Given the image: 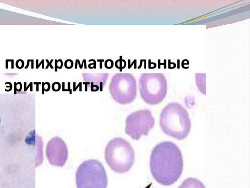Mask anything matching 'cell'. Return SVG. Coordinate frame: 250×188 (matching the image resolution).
<instances>
[{
    "label": "cell",
    "instance_id": "1",
    "mask_svg": "<svg viewBox=\"0 0 250 188\" xmlns=\"http://www.w3.org/2000/svg\"><path fill=\"white\" fill-rule=\"evenodd\" d=\"M152 176L161 185L169 186L176 182L183 168V160L179 147L170 141H164L153 149L150 158Z\"/></svg>",
    "mask_w": 250,
    "mask_h": 188
},
{
    "label": "cell",
    "instance_id": "2",
    "mask_svg": "<svg viewBox=\"0 0 250 188\" xmlns=\"http://www.w3.org/2000/svg\"><path fill=\"white\" fill-rule=\"evenodd\" d=\"M159 123L164 133L177 140L186 138L191 126L188 113L177 102L168 103L162 109Z\"/></svg>",
    "mask_w": 250,
    "mask_h": 188
},
{
    "label": "cell",
    "instance_id": "3",
    "mask_svg": "<svg viewBox=\"0 0 250 188\" xmlns=\"http://www.w3.org/2000/svg\"><path fill=\"white\" fill-rule=\"evenodd\" d=\"M106 163L117 173L128 172L135 161V152L130 143L125 139L116 137L107 143L104 153Z\"/></svg>",
    "mask_w": 250,
    "mask_h": 188
},
{
    "label": "cell",
    "instance_id": "4",
    "mask_svg": "<svg viewBox=\"0 0 250 188\" xmlns=\"http://www.w3.org/2000/svg\"><path fill=\"white\" fill-rule=\"evenodd\" d=\"M77 188H106L108 178L105 169L98 160L82 162L75 174Z\"/></svg>",
    "mask_w": 250,
    "mask_h": 188
},
{
    "label": "cell",
    "instance_id": "5",
    "mask_svg": "<svg viewBox=\"0 0 250 188\" xmlns=\"http://www.w3.org/2000/svg\"><path fill=\"white\" fill-rule=\"evenodd\" d=\"M139 90L144 102L156 105L161 103L166 95L167 81L163 73H142L139 79Z\"/></svg>",
    "mask_w": 250,
    "mask_h": 188
},
{
    "label": "cell",
    "instance_id": "6",
    "mask_svg": "<svg viewBox=\"0 0 250 188\" xmlns=\"http://www.w3.org/2000/svg\"><path fill=\"white\" fill-rule=\"evenodd\" d=\"M109 90L116 102L123 105L130 103L135 100L137 95L135 78L131 73H116L111 79Z\"/></svg>",
    "mask_w": 250,
    "mask_h": 188
},
{
    "label": "cell",
    "instance_id": "7",
    "mask_svg": "<svg viewBox=\"0 0 250 188\" xmlns=\"http://www.w3.org/2000/svg\"><path fill=\"white\" fill-rule=\"evenodd\" d=\"M155 120L150 110L144 109L132 112L125 120V133L132 139L138 140L146 136L154 127Z\"/></svg>",
    "mask_w": 250,
    "mask_h": 188
},
{
    "label": "cell",
    "instance_id": "8",
    "mask_svg": "<svg viewBox=\"0 0 250 188\" xmlns=\"http://www.w3.org/2000/svg\"><path fill=\"white\" fill-rule=\"evenodd\" d=\"M48 156L52 165L63 166L68 159V150L64 141L56 137L50 141L48 147Z\"/></svg>",
    "mask_w": 250,
    "mask_h": 188
},
{
    "label": "cell",
    "instance_id": "9",
    "mask_svg": "<svg viewBox=\"0 0 250 188\" xmlns=\"http://www.w3.org/2000/svg\"><path fill=\"white\" fill-rule=\"evenodd\" d=\"M109 74L108 73H83L82 74V76L84 81L91 82L90 84L88 85L91 91H97L99 89L100 91H102V89L106 83Z\"/></svg>",
    "mask_w": 250,
    "mask_h": 188
},
{
    "label": "cell",
    "instance_id": "10",
    "mask_svg": "<svg viewBox=\"0 0 250 188\" xmlns=\"http://www.w3.org/2000/svg\"><path fill=\"white\" fill-rule=\"evenodd\" d=\"M178 188H205L203 183L194 178L184 180Z\"/></svg>",
    "mask_w": 250,
    "mask_h": 188
},
{
    "label": "cell",
    "instance_id": "11",
    "mask_svg": "<svg viewBox=\"0 0 250 188\" xmlns=\"http://www.w3.org/2000/svg\"><path fill=\"white\" fill-rule=\"evenodd\" d=\"M122 56H120V59L116 60L115 63V65L117 68L120 69V71H122V70L125 68L126 65V61L122 59Z\"/></svg>",
    "mask_w": 250,
    "mask_h": 188
},
{
    "label": "cell",
    "instance_id": "12",
    "mask_svg": "<svg viewBox=\"0 0 250 188\" xmlns=\"http://www.w3.org/2000/svg\"><path fill=\"white\" fill-rule=\"evenodd\" d=\"M63 65L62 60L59 59L55 60V71H57V68L61 69Z\"/></svg>",
    "mask_w": 250,
    "mask_h": 188
},
{
    "label": "cell",
    "instance_id": "13",
    "mask_svg": "<svg viewBox=\"0 0 250 188\" xmlns=\"http://www.w3.org/2000/svg\"><path fill=\"white\" fill-rule=\"evenodd\" d=\"M114 63L111 59H107L105 61L104 66L107 69H111L113 67Z\"/></svg>",
    "mask_w": 250,
    "mask_h": 188
},
{
    "label": "cell",
    "instance_id": "14",
    "mask_svg": "<svg viewBox=\"0 0 250 188\" xmlns=\"http://www.w3.org/2000/svg\"><path fill=\"white\" fill-rule=\"evenodd\" d=\"M73 66V62L71 59H67L64 62V66L67 69H70Z\"/></svg>",
    "mask_w": 250,
    "mask_h": 188
},
{
    "label": "cell",
    "instance_id": "15",
    "mask_svg": "<svg viewBox=\"0 0 250 188\" xmlns=\"http://www.w3.org/2000/svg\"><path fill=\"white\" fill-rule=\"evenodd\" d=\"M56 88H57V91H59L61 88V85L58 82H55L52 84V89L54 91L56 90Z\"/></svg>",
    "mask_w": 250,
    "mask_h": 188
},
{
    "label": "cell",
    "instance_id": "16",
    "mask_svg": "<svg viewBox=\"0 0 250 188\" xmlns=\"http://www.w3.org/2000/svg\"><path fill=\"white\" fill-rule=\"evenodd\" d=\"M97 61H99L100 62V67H99V68L100 69H101L102 68V62H104V60H103V59H100V60L98 59Z\"/></svg>",
    "mask_w": 250,
    "mask_h": 188
},
{
    "label": "cell",
    "instance_id": "17",
    "mask_svg": "<svg viewBox=\"0 0 250 188\" xmlns=\"http://www.w3.org/2000/svg\"><path fill=\"white\" fill-rule=\"evenodd\" d=\"M76 63H78V64H79V68H80V69H82V66H82V65H81L80 64V62H79V60L78 59H77V60H76Z\"/></svg>",
    "mask_w": 250,
    "mask_h": 188
},
{
    "label": "cell",
    "instance_id": "18",
    "mask_svg": "<svg viewBox=\"0 0 250 188\" xmlns=\"http://www.w3.org/2000/svg\"><path fill=\"white\" fill-rule=\"evenodd\" d=\"M1 123V118H0V124Z\"/></svg>",
    "mask_w": 250,
    "mask_h": 188
}]
</instances>
